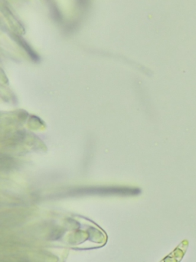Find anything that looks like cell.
<instances>
[{"label":"cell","instance_id":"6da1fadb","mask_svg":"<svg viewBox=\"0 0 196 262\" xmlns=\"http://www.w3.org/2000/svg\"><path fill=\"white\" fill-rule=\"evenodd\" d=\"M139 189L136 188L121 187V186H93L79 188L70 191L72 195H133L139 194Z\"/></svg>","mask_w":196,"mask_h":262},{"label":"cell","instance_id":"7a4b0ae2","mask_svg":"<svg viewBox=\"0 0 196 262\" xmlns=\"http://www.w3.org/2000/svg\"><path fill=\"white\" fill-rule=\"evenodd\" d=\"M188 247V241L187 240L181 241L179 245L169 255L167 256L161 262H180L182 257L186 252L187 248Z\"/></svg>","mask_w":196,"mask_h":262},{"label":"cell","instance_id":"3957f363","mask_svg":"<svg viewBox=\"0 0 196 262\" xmlns=\"http://www.w3.org/2000/svg\"><path fill=\"white\" fill-rule=\"evenodd\" d=\"M14 38H15V40L17 42V43L20 44V46L26 51L28 56H30V59H31L32 60L34 61V62H39V56H38V55L36 54V52L32 49L31 46L28 44V43L26 40H24L21 36H17V35H16V36H14Z\"/></svg>","mask_w":196,"mask_h":262},{"label":"cell","instance_id":"277c9868","mask_svg":"<svg viewBox=\"0 0 196 262\" xmlns=\"http://www.w3.org/2000/svg\"><path fill=\"white\" fill-rule=\"evenodd\" d=\"M51 11H52V18L55 20V22L59 23V22H60L61 20H62V15H61L60 11H59V9H58L57 7L54 6L52 8V10H51Z\"/></svg>","mask_w":196,"mask_h":262},{"label":"cell","instance_id":"5b68a950","mask_svg":"<svg viewBox=\"0 0 196 262\" xmlns=\"http://www.w3.org/2000/svg\"><path fill=\"white\" fill-rule=\"evenodd\" d=\"M77 5L79 8H85L88 5L91 0H76Z\"/></svg>","mask_w":196,"mask_h":262}]
</instances>
